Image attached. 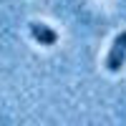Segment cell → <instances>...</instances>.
<instances>
[{
  "label": "cell",
  "instance_id": "cell-2",
  "mask_svg": "<svg viewBox=\"0 0 126 126\" xmlns=\"http://www.w3.org/2000/svg\"><path fill=\"white\" fill-rule=\"evenodd\" d=\"M30 35H33L40 46H53L56 40H58V33L53 28H48L43 23H30Z\"/></svg>",
  "mask_w": 126,
  "mask_h": 126
},
{
  "label": "cell",
  "instance_id": "cell-1",
  "mask_svg": "<svg viewBox=\"0 0 126 126\" xmlns=\"http://www.w3.org/2000/svg\"><path fill=\"white\" fill-rule=\"evenodd\" d=\"M124 63H126V30H121V33L113 38L111 50H109V58H106V68L111 73H119L124 68Z\"/></svg>",
  "mask_w": 126,
  "mask_h": 126
}]
</instances>
